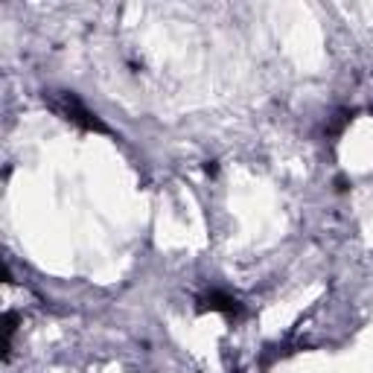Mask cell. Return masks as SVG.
Wrapping results in <instances>:
<instances>
[{
  "label": "cell",
  "instance_id": "7a4b0ae2",
  "mask_svg": "<svg viewBox=\"0 0 373 373\" xmlns=\"http://www.w3.org/2000/svg\"><path fill=\"white\" fill-rule=\"evenodd\" d=\"M201 309H219V312L237 315V312H239V303L233 300L230 295H222V292H210L207 298H201Z\"/></svg>",
  "mask_w": 373,
  "mask_h": 373
},
{
  "label": "cell",
  "instance_id": "6da1fadb",
  "mask_svg": "<svg viewBox=\"0 0 373 373\" xmlns=\"http://www.w3.org/2000/svg\"><path fill=\"white\" fill-rule=\"evenodd\" d=\"M53 108L64 117V120H71L76 122V126L82 129H91V131H105V126L100 120H96V114H91L85 105H82L73 93H67V91H59L56 96H53Z\"/></svg>",
  "mask_w": 373,
  "mask_h": 373
}]
</instances>
